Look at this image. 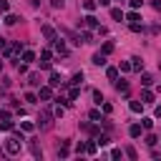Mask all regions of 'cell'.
I'll list each match as a JSON object with an SVG mask.
<instances>
[{
    "mask_svg": "<svg viewBox=\"0 0 161 161\" xmlns=\"http://www.w3.org/2000/svg\"><path fill=\"white\" fill-rule=\"evenodd\" d=\"M5 151H8L10 156L20 153V138H18V136H10V138H5Z\"/></svg>",
    "mask_w": 161,
    "mask_h": 161,
    "instance_id": "1",
    "label": "cell"
},
{
    "mask_svg": "<svg viewBox=\"0 0 161 161\" xmlns=\"http://www.w3.org/2000/svg\"><path fill=\"white\" fill-rule=\"evenodd\" d=\"M38 98H43V101H50V98H53V86H40V91H38Z\"/></svg>",
    "mask_w": 161,
    "mask_h": 161,
    "instance_id": "2",
    "label": "cell"
},
{
    "mask_svg": "<svg viewBox=\"0 0 161 161\" xmlns=\"http://www.w3.org/2000/svg\"><path fill=\"white\" fill-rule=\"evenodd\" d=\"M50 118H53L50 111H43V113L38 116V126H40V128H48V126H50Z\"/></svg>",
    "mask_w": 161,
    "mask_h": 161,
    "instance_id": "3",
    "label": "cell"
},
{
    "mask_svg": "<svg viewBox=\"0 0 161 161\" xmlns=\"http://www.w3.org/2000/svg\"><path fill=\"white\" fill-rule=\"evenodd\" d=\"M40 33H43V38L55 40V30H53V25H40Z\"/></svg>",
    "mask_w": 161,
    "mask_h": 161,
    "instance_id": "4",
    "label": "cell"
},
{
    "mask_svg": "<svg viewBox=\"0 0 161 161\" xmlns=\"http://www.w3.org/2000/svg\"><path fill=\"white\" fill-rule=\"evenodd\" d=\"M53 45H55V50H58L60 55H68V48H65V43H63V40H58V38H55V40H53Z\"/></svg>",
    "mask_w": 161,
    "mask_h": 161,
    "instance_id": "5",
    "label": "cell"
},
{
    "mask_svg": "<svg viewBox=\"0 0 161 161\" xmlns=\"http://www.w3.org/2000/svg\"><path fill=\"white\" fill-rule=\"evenodd\" d=\"M141 131H143V126H141V123H133V126L128 128V133H131V138H138V136H141Z\"/></svg>",
    "mask_w": 161,
    "mask_h": 161,
    "instance_id": "6",
    "label": "cell"
},
{
    "mask_svg": "<svg viewBox=\"0 0 161 161\" xmlns=\"http://www.w3.org/2000/svg\"><path fill=\"white\" fill-rule=\"evenodd\" d=\"M83 25H86V28H98V20H96L93 15H86V18H83Z\"/></svg>",
    "mask_w": 161,
    "mask_h": 161,
    "instance_id": "7",
    "label": "cell"
},
{
    "mask_svg": "<svg viewBox=\"0 0 161 161\" xmlns=\"http://www.w3.org/2000/svg\"><path fill=\"white\" fill-rule=\"evenodd\" d=\"M93 63H96V65H106V53H101V50L93 53Z\"/></svg>",
    "mask_w": 161,
    "mask_h": 161,
    "instance_id": "8",
    "label": "cell"
},
{
    "mask_svg": "<svg viewBox=\"0 0 161 161\" xmlns=\"http://www.w3.org/2000/svg\"><path fill=\"white\" fill-rule=\"evenodd\" d=\"M28 83H30V86H38V88H40V73H30V75H28Z\"/></svg>",
    "mask_w": 161,
    "mask_h": 161,
    "instance_id": "9",
    "label": "cell"
},
{
    "mask_svg": "<svg viewBox=\"0 0 161 161\" xmlns=\"http://www.w3.org/2000/svg\"><path fill=\"white\" fill-rule=\"evenodd\" d=\"M48 83H50L53 88H58V86H63V80H60V75H58V73H50V80H48Z\"/></svg>",
    "mask_w": 161,
    "mask_h": 161,
    "instance_id": "10",
    "label": "cell"
},
{
    "mask_svg": "<svg viewBox=\"0 0 161 161\" xmlns=\"http://www.w3.org/2000/svg\"><path fill=\"white\" fill-rule=\"evenodd\" d=\"M128 108H131L133 113H141V108H143V101H131V103H128Z\"/></svg>",
    "mask_w": 161,
    "mask_h": 161,
    "instance_id": "11",
    "label": "cell"
},
{
    "mask_svg": "<svg viewBox=\"0 0 161 161\" xmlns=\"http://www.w3.org/2000/svg\"><path fill=\"white\" fill-rule=\"evenodd\" d=\"M111 18L113 20H123V10L121 8H111Z\"/></svg>",
    "mask_w": 161,
    "mask_h": 161,
    "instance_id": "12",
    "label": "cell"
},
{
    "mask_svg": "<svg viewBox=\"0 0 161 161\" xmlns=\"http://www.w3.org/2000/svg\"><path fill=\"white\" fill-rule=\"evenodd\" d=\"M35 60V53L33 50H23V63H33Z\"/></svg>",
    "mask_w": 161,
    "mask_h": 161,
    "instance_id": "13",
    "label": "cell"
},
{
    "mask_svg": "<svg viewBox=\"0 0 161 161\" xmlns=\"http://www.w3.org/2000/svg\"><path fill=\"white\" fill-rule=\"evenodd\" d=\"M143 68V60L141 58H131V70H141Z\"/></svg>",
    "mask_w": 161,
    "mask_h": 161,
    "instance_id": "14",
    "label": "cell"
},
{
    "mask_svg": "<svg viewBox=\"0 0 161 161\" xmlns=\"http://www.w3.org/2000/svg\"><path fill=\"white\" fill-rule=\"evenodd\" d=\"M141 101L143 103H153V93L151 91H141Z\"/></svg>",
    "mask_w": 161,
    "mask_h": 161,
    "instance_id": "15",
    "label": "cell"
},
{
    "mask_svg": "<svg viewBox=\"0 0 161 161\" xmlns=\"http://www.w3.org/2000/svg\"><path fill=\"white\" fill-rule=\"evenodd\" d=\"M68 83H70V86H78V83H83V70H80V73H75V75H73Z\"/></svg>",
    "mask_w": 161,
    "mask_h": 161,
    "instance_id": "16",
    "label": "cell"
},
{
    "mask_svg": "<svg viewBox=\"0 0 161 161\" xmlns=\"http://www.w3.org/2000/svg\"><path fill=\"white\" fill-rule=\"evenodd\" d=\"M141 126H143L146 131H151V128H153V118H148V116H146V118H141Z\"/></svg>",
    "mask_w": 161,
    "mask_h": 161,
    "instance_id": "17",
    "label": "cell"
},
{
    "mask_svg": "<svg viewBox=\"0 0 161 161\" xmlns=\"http://www.w3.org/2000/svg\"><path fill=\"white\" fill-rule=\"evenodd\" d=\"M126 18H128V23H138V20H141V15H138L136 10H131V13L126 15Z\"/></svg>",
    "mask_w": 161,
    "mask_h": 161,
    "instance_id": "18",
    "label": "cell"
},
{
    "mask_svg": "<svg viewBox=\"0 0 161 161\" xmlns=\"http://www.w3.org/2000/svg\"><path fill=\"white\" fill-rule=\"evenodd\" d=\"M18 20H20V18H18V15H10V13H8V15H5V25H15V23H18Z\"/></svg>",
    "mask_w": 161,
    "mask_h": 161,
    "instance_id": "19",
    "label": "cell"
},
{
    "mask_svg": "<svg viewBox=\"0 0 161 161\" xmlns=\"http://www.w3.org/2000/svg\"><path fill=\"white\" fill-rule=\"evenodd\" d=\"M101 53H106V55H108V53H113V43H111V40H106V43H103V48H101Z\"/></svg>",
    "mask_w": 161,
    "mask_h": 161,
    "instance_id": "20",
    "label": "cell"
},
{
    "mask_svg": "<svg viewBox=\"0 0 161 161\" xmlns=\"http://www.w3.org/2000/svg\"><path fill=\"white\" fill-rule=\"evenodd\" d=\"M106 75H108L111 80H116V78H118V68H106Z\"/></svg>",
    "mask_w": 161,
    "mask_h": 161,
    "instance_id": "21",
    "label": "cell"
},
{
    "mask_svg": "<svg viewBox=\"0 0 161 161\" xmlns=\"http://www.w3.org/2000/svg\"><path fill=\"white\" fill-rule=\"evenodd\" d=\"M116 91L126 93V91H128V83H126V80H116Z\"/></svg>",
    "mask_w": 161,
    "mask_h": 161,
    "instance_id": "22",
    "label": "cell"
},
{
    "mask_svg": "<svg viewBox=\"0 0 161 161\" xmlns=\"http://www.w3.org/2000/svg\"><path fill=\"white\" fill-rule=\"evenodd\" d=\"M78 96H80V88H78V86H73V88H70V93H68V98H70V101H75Z\"/></svg>",
    "mask_w": 161,
    "mask_h": 161,
    "instance_id": "23",
    "label": "cell"
},
{
    "mask_svg": "<svg viewBox=\"0 0 161 161\" xmlns=\"http://www.w3.org/2000/svg\"><path fill=\"white\" fill-rule=\"evenodd\" d=\"M20 128H23V133H30V131H33L35 126H33L30 121H23V123H20Z\"/></svg>",
    "mask_w": 161,
    "mask_h": 161,
    "instance_id": "24",
    "label": "cell"
},
{
    "mask_svg": "<svg viewBox=\"0 0 161 161\" xmlns=\"http://www.w3.org/2000/svg\"><path fill=\"white\" fill-rule=\"evenodd\" d=\"M96 5H98L96 0H86V3H83V8H86L88 13H91V10H96Z\"/></svg>",
    "mask_w": 161,
    "mask_h": 161,
    "instance_id": "25",
    "label": "cell"
},
{
    "mask_svg": "<svg viewBox=\"0 0 161 161\" xmlns=\"http://www.w3.org/2000/svg\"><path fill=\"white\" fill-rule=\"evenodd\" d=\"M141 83H143V86H151V83H153V75L143 73V75H141Z\"/></svg>",
    "mask_w": 161,
    "mask_h": 161,
    "instance_id": "26",
    "label": "cell"
},
{
    "mask_svg": "<svg viewBox=\"0 0 161 161\" xmlns=\"http://www.w3.org/2000/svg\"><path fill=\"white\" fill-rule=\"evenodd\" d=\"M86 151H88V153H96V151H98V143H96V141L86 143Z\"/></svg>",
    "mask_w": 161,
    "mask_h": 161,
    "instance_id": "27",
    "label": "cell"
},
{
    "mask_svg": "<svg viewBox=\"0 0 161 161\" xmlns=\"http://www.w3.org/2000/svg\"><path fill=\"white\" fill-rule=\"evenodd\" d=\"M0 128H3V131H13V121H10V118H8V121H3V123H0Z\"/></svg>",
    "mask_w": 161,
    "mask_h": 161,
    "instance_id": "28",
    "label": "cell"
},
{
    "mask_svg": "<svg viewBox=\"0 0 161 161\" xmlns=\"http://www.w3.org/2000/svg\"><path fill=\"white\" fill-rule=\"evenodd\" d=\"M156 141H158L156 133H148V136H146V143H148V146H156Z\"/></svg>",
    "mask_w": 161,
    "mask_h": 161,
    "instance_id": "29",
    "label": "cell"
},
{
    "mask_svg": "<svg viewBox=\"0 0 161 161\" xmlns=\"http://www.w3.org/2000/svg\"><path fill=\"white\" fill-rule=\"evenodd\" d=\"M58 156H68V141H63V146L58 148Z\"/></svg>",
    "mask_w": 161,
    "mask_h": 161,
    "instance_id": "30",
    "label": "cell"
},
{
    "mask_svg": "<svg viewBox=\"0 0 161 161\" xmlns=\"http://www.w3.org/2000/svg\"><path fill=\"white\" fill-rule=\"evenodd\" d=\"M126 156H128V158H138V153H136V148H133V146H128V148H126Z\"/></svg>",
    "mask_w": 161,
    "mask_h": 161,
    "instance_id": "31",
    "label": "cell"
},
{
    "mask_svg": "<svg viewBox=\"0 0 161 161\" xmlns=\"http://www.w3.org/2000/svg\"><path fill=\"white\" fill-rule=\"evenodd\" d=\"M118 70H123V73H128V70H131V63H128V60H123V63L118 65Z\"/></svg>",
    "mask_w": 161,
    "mask_h": 161,
    "instance_id": "32",
    "label": "cell"
},
{
    "mask_svg": "<svg viewBox=\"0 0 161 161\" xmlns=\"http://www.w3.org/2000/svg\"><path fill=\"white\" fill-rule=\"evenodd\" d=\"M93 98H96V103H98V106L103 103V93H101V91H93Z\"/></svg>",
    "mask_w": 161,
    "mask_h": 161,
    "instance_id": "33",
    "label": "cell"
},
{
    "mask_svg": "<svg viewBox=\"0 0 161 161\" xmlns=\"http://www.w3.org/2000/svg\"><path fill=\"white\" fill-rule=\"evenodd\" d=\"M25 101H28V103H38V96H35V93H25Z\"/></svg>",
    "mask_w": 161,
    "mask_h": 161,
    "instance_id": "34",
    "label": "cell"
},
{
    "mask_svg": "<svg viewBox=\"0 0 161 161\" xmlns=\"http://www.w3.org/2000/svg\"><path fill=\"white\" fill-rule=\"evenodd\" d=\"M108 141H111V138H108V136H106V133H101V136H98V146H106V143H108Z\"/></svg>",
    "mask_w": 161,
    "mask_h": 161,
    "instance_id": "35",
    "label": "cell"
},
{
    "mask_svg": "<svg viewBox=\"0 0 161 161\" xmlns=\"http://www.w3.org/2000/svg\"><path fill=\"white\" fill-rule=\"evenodd\" d=\"M88 116H91V121H101V111H91Z\"/></svg>",
    "mask_w": 161,
    "mask_h": 161,
    "instance_id": "36",
    "label": "cell"
},
{
    "mask_svg": "<svg viewBox=\"0 0 161 161\" xmlns=\"http://www.w3.org/2000/svg\"><path fill=\"white\" fill-rule=\"evenodd\" d=\"M121 156H123L121 148H113V151H111V158H121Z\"/></svg>",
    "mask_w": 161,
    "mask_h": 161,
    "instance_id": "37",
    "label": "cell"
},
{
    "mask_svg": "<svg viewBox=\"0 0 161 161\" xmlns=\"http://www.w3.org/2000/svg\"><path fill=\"white\" fill-rule=\"evenodd\" d=\"M10 10V5H8V0H0V13H8Z\"/></svg>",
    "mask_w": 161,
    "mask_h": 161,
    "instance_id": "38",
    "label": "cell"
},
{
    "mask_svg": "<svg viewBox=\"0 0 161 161\" xmlns=\"http://www.w3.org/2000/svg\"><path fill=\"white\" fill-rule=\"evenodd\" d=\"M128 3H131V8H133V10H138V8L143 5V0H128Z\"/></svg>",
    "mask_w": 161,
    "mask_h": 161,
    "instance_id": "39",
    "label": "cell"
},
{
    "mask_svg": "<svg viewBox=\"0 0 161 161\" xmlns=\"http://www.w3.org/2000/svg\"><path fill=\"white\" fill-rule=\"evenodd\" d=\"M131 30H133V33H138V30H143V25H141V23H131Z\"/></svg>",
    "mask_w": 161,
    "mask_h": 161,
    "instance_id": "40",
    "label": "cell"
},
{
    "mask_svg": "<svg viewBox=\"0 0 161 161\" xmlns=\"http://www.w3.org/2000/svg\"><path fill=\"white\" fill-rule=\"evenodd\" d=\"M50 58H53L50 50H43V53H40V60H50Z\"/></svg>",
    "mask_w": 161,
    "mask_h": 161,
    "instance_id": "41",
    "label": "cell"
},
{
    "mask_svg": "<svg viewBox=\"0 0 161 161\" xmlns=\"http://www.w3.org/2000/svg\"><path fill=\"white\" fill-rule=\"evenodd\" d=\"M53 113H55V116L60 118V116H63V103H60V106H55V111H53Z\"/></svg>",
    "mask_w": 161,
    "mask_h": 161,
    "instance_id": "42",
    "label": "cell"
},
{
    "mask_svg": "<svg viewBox=\"0 0 161 161\" xmlns=\"http://www.w3.org/2000/svg\"><path fill=\"white\" fill-rule=\"evenodd\" d=\"M8 118H10V113L8 111H0V121H8Z\"/></svg>",
    "mask_w": 161,
    "mask_h": 161,
    "instance_id": "43",
    "label": "cell"
},
{
    "mask_svg": "<svg viewBox=\"0 0 161 161\" xmlns=\"http://www.w3.org/2000/svg\"><path fill=\"white\" fill-rule=\"evenodd\" d=\"M50 5L53 8H63V0H50Z\"/></svg>",
    "mask_w": 161,
    "mask_h": 161,
    "instance_id": "44",
    "label": "cell"
},
{
    "mask_svg": "<svg viewBox=\"0 0 161 161\" xmlns=\"http://www.w3.org/2000/svg\"><path fill=\"white\" fill-rule=\"evenodd\" d=\"M153 10H158V13H161V0H153Z\"/></svg>",
    "mask_w": 161,
    "mask_h": 161,
    "instance_id": "45",
    "label": "cell"
},
{
    "mask_svg": "<svg viewBox=\"0 0 161 161\" xmlns=\"http://www.w3.org/2000/svg\"><path fill=\"white\" fill-rule=\"evenodd\" d=\"M156 118H161V106H156Z\"/></svg>",
    "mask_w": 161,
    "mask_h": 161,
    "instance_id": "46",
    "label": "cell"
},
{
    "mask_svg": "<svg viewBox=\"0 0 161 161\" xmlns=\"http://www.w3.org/2000/svg\"><path fill=\"white\" fill-rule=\"evenodd\" d=\"M98 3H101V5H108V3H111V0H98Z\"/></svg>",
    "mask_w": 161,
    "mask_h": 161,
    "instance_id": "47",
    "label": "cell"
},
{
    "mask_svg": "<svg viewBox=\"0 0 161 161\" xmlns=\"http://www.w3.org/2000/svg\"><path fill=\"white\" fill-rule=\"evenodd\" d=\"M0 70H3V60H0Z\"/></svg>",
    "mask_w": 161,
    "mask_h": 161,
    "instance_id": "48",
    "label": "cell"
},
{
    "mask_svg": "<svg viewBox=\"0 0 161 161\" xmlns=\"http://www.w3.org/2000/svg\"><path fill=\"white\" fill-rule=\"evenodd\" d=\"M121 3H123V0H121Z\"/></svg>",
    "mask_w": 161,
    "mask_h": 161,
    "instance_id": "49",
    "label": "cell"
}]
</instances>
